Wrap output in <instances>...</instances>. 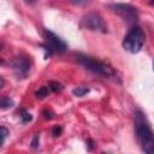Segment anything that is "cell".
<instances>
[{"label":"cell","instance_id":"obj_13","mask_svg":"<svg viewBox=\"0 0 154 154\" xmlns=\"http://www.w3.org/2000/svg\"><path fill=\"white\" fill-rule=\"evenodd\" d=\"M7 135H8V129L5 128V126H0V146L4 143Z\"/></svg>","mask_w":154,"mask_h":154},{"label":"cell","instance_id":"obj_16","mask_svg":"<svg viewBox=\"0 0 154 154\" xmlns=\"http://www.w3.org/2000/svg\"><path fill=\"white\" fill-rule=\"evenodd\" d=\"M43 116H45V119H51L52 118V112L48 111V109H45L43 111Z\"/></svg>","mask_w":154,"mask_h":154},{"label":"cell","instance_id":"obj_6","mask_svg":"<svg viewBox=\"0 0 154 154\" xmlns=\"http://www.w3.org/2000/svg\"><path fill=\"white\" fill-rule=\"evenodd\" d=\"M109 8H112L113 12L118 13L129 24H135L138 19L137 10L129 4H113L109 5Z\"/></svg>","mask_w":154,"mask_h":154},{"label":"cell","instance_id":"obj_18","mask_svg":"<svg viewBox=\"0 0 154 154\" xmlns=\"http://www.w3.org/2000/svg\"><path fill=\"white\" fill-rule=\"evenodd\" d=\"M28 4H34V2H36V0H25Z\"/></svg>","mask_w":154,"mask_h":154},{"label":"cell","instance_id":"obj_2","mask_svg":"<svg viewBox=\"0 0 154 154\" xmlns=\"http://www.w3.org/2000/svg\"><path fill=\"white\" fill-rule=\"evenodd\" d=\"M146 41V34L140 26H134L123 40V48L129 53H137L141 51Z\"/></svg>","mask_w":154,"mask_h":154},{"label":"cell","instance_id":"obj_3","mask_svg":"<svg viewBox=\"0 0 154 154\" xmlns=\"http://www.w3.org/2000/svg\"><path fill=\"white\" fill-rule=\"evenodd\" d=\"M76 58L81 65H83L87 70H90L94 73H97L103 77H113L114 76V71L112 70V67L100 60H96L91 57L83 55V54H79Z\"/></svg>","mask_w":154,"mask_h":154},{"label":"cell","instance_id":"obj_7","mask_svg":"<svg viewBox=\"0 0 154 154\" xmlns=\"http://www.w3.org/2000/svg\"><path fill=\"white\" fill-rule=\"evenodd\" d=\"M12 67H13V71L14 73L20 77V78H24L26 76V73L29 72L30 70V63H29V59L26 57H23V55H18L13 59L12 61Z\"/></svg>","mask_w":154,"mask_h":154},{"label":"cell","instance_id":"obj_15","mask_svg":"<svg viewBox=\"0 0 154 154\" xmlns=\"http://www.w3.org/2000/svg\"><path fill=\"white\" fill-rule=\"evenodd\" d=\"M38 142H40V137H38V135H35V137H34V140L31 142V147L32 148H36L38 146Z\"/></svg>","mask_w":154,"mask_h":154},{"label":"cell","instance_id":"obj_10","mask_svg":"<svg viewBox=\"0 0 154 154\" xmlns=\"http://www.w3.org/2000/svg\"><path fill=\"white\" fill-rule=\"evenodd\" d=\"M49 94V87H41L37 91H36V97L38 99H45L46 96H48Z\"/></svg>","mask_w":154,"mask_h":154},{"label":"cell","instance_id":"obj_4","mask_svg":"<svg viewBox=\"0 0 154 154\" xmlns=\"http://www.w3.org/2000/svg\"><path fill=\"white\" fill-rule=\"evenodd\" d=\"M81 25L91 31L107 32V25H106L103 18L99 13H95V12L85 14L81 20Z\"/></svg>","mask_w":154,"mask_h":154},{"label":"cell","instance_id":"obj_17","mask_svg":"<svg viewBox=\"0 0 154 154\" xmlns=\"http://www.w3.org/2000/svg\"><path fill=\"white\" fill-rule=\"evenodd\" d=\"M4 84H5V81H4V78H2V77H0V89L4 87Z\"/></svg>","mask_w":154,"mask_h":154},{"label":"cell","instance_id":"obj_19","mask_svg":"<svg viewBox=\"0 0 154 154\" xmlns=\"http://www.w3.org/2000/svg\"><path fill=\"white\" fill-rule=\"evenodd\" d=\"M1 49H2V45L0 43V51H1Z\"/></svg>","mask_w":154,"mask_h":154},{"label":"cell","instance_id":"obj_9","mask_svg":"<svg viewBox=\"0 0 154 154\" xmlns=\"http://www.w3.org/2000/svg\"><path fill=\"white\" fill-rule=\"evenodd\" d=\"M13 105H14V102H13V100H11L10 97H4V99L0 100V108L6 109V108L12 107Z\"/></svg>","mask_w":154,"mask_h":154},{"label":"cell","instance_id":"obj_1","mask_svg":"<svg viewBox=\"0 0 154 154\" xmlns=\"http://www.w3.org/2000/svg\"><path fill=\"white\" fill-rule=\"evenodd\" d=\"M135 131L141 149L147 154L154 153V137L149 122L141 111L135 112Z\"/></svg>","mask_w":154,"mask_h":154},{"label":"cell","instance_id":"obj_8","mask_svg":"<svg viewBox=\"0 0 154 154\" xmlns=\"http://www.w3.org/2000/svg\"><path fill=\"white\" fill-rule=\"evenodd\" d=\"M88 93H89V88H85V87H77V88H75V89L72 90V94H73L75 96H78V97L84 96V95L88 94Z\"/></svg>","mask_w":154,"mask_h":154},{"label":"cell","instance_id":"obj_12","mask_svg":"<svg viewBox=\"0 0 154 154\" xmlns=\"http://www.w3.org/2000/svg\"><path fill=\"white\" fill-rule=\"evenodd\" d=\"M20 119H22L23 123H29V122H31L32 117H31V114L29 112L23 109V111H20Z\"/></svg>","mask_w":154,"mask_h":154},{"label":"cell","instance_id":"obj_11","mask_svg":"<svg viewBox=\"0 0 154 154\" xmlns=\"http://www.w3.org/2000/svg\"><path fill=\"white\" fill-rule=\"evenodd\" d=\"M48 87H49V89L53 90V91H60V90L63 89V85H61L60 83L55 82V81H51L49 84H48Z\"/></svg>","mask_w":154,"mask_h":154},{"label":"cell","instance_id":"obj_14","mask_svg":"<svg viewBox=\"0 0 154 154\" xmlns=\"http://www.w3.org/2000/svg\"><path fill=\"white\" fill-rule=\"evenodd\" d=\"M61 131H63V129H61V126H59V125L54 126V128H53V130H52V132H53V135H54V136H59V135L61 134Z\"/></svg>","mask_w":154,"mask_h":154},{"label":"cell","instance_id":"obj_5","mask_svg":"<svg viewBox=\"0 0 154 154\" xmlns=\"http://www.w3.org/2000/svg\"><path fill=\"white\" fill-rule=\"evenodd\" d=\"M43 38H45V49H47L49 52V54L52 52H57V53H63L66 51L67 46L66 43L54 32L49 31V30H45L43 31Z\"/></svg>","mask_w":154,"mask_h":154}]
</instances>
